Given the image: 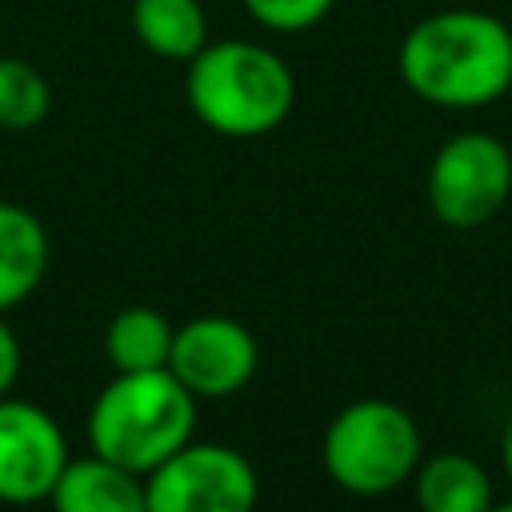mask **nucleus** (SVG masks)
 <instances>
[{
    "label": "nucleus",
    "mask_w": 512,
    "mask_h": 512,
    "mask_svg": "<svg viewBox=\"0 0 512 512\" xmlns=\"http://www.w3.org/2000/svg\"><path fill=\"white\" fill-rule=\"evenodd\" d=\"M192 116L220 136H264L280 128L296 104L288 60L256 40H208L184 76Z\"/></svg>",
    "instance_id": "obj_2"
},
{
    "label": "nucleus",
    "mask_w": 512,
    "mask_h": 512,
    "mask_svg": "<svg viewBox=\"0 0 512 512\" xmlns=\"http://www.w3.org/2000/svg\"><path fill=\"white\" fill-rule=\"evenodd\" d=\"M420 428L408 408L368 396L344 404L324 432V468L352 496H384L420 468Z\"/></svg>",
    "instance_id": "obj_4"
},
{
    "label": "nucleus",
    "mask_w": 512,
    "mask_h": 512,
    "mask_svg": "<svg viewBox=\"0 0 512 512\" xmlns=\"http://www.w3.org/2000/svg\"><path fill=\"white\" fill-rule=\"evenodd\" d=\"M132 32L160 60H192L208 44L200 0H132Z\"/></svg>",
    "instance_id": "obj_12"
},
{
    "label": "nucleus",
    "mask_w": 512,
    "mask_h": 512,
    "mask_svg": "<svg viewBox=\"0 0 512 512\" xmlns=\"http://www.w3.org/2000/svg\"><path fill=\"white\" fill-rule=\"evenodd\" d=\"M68 460H72L68 440L40 404L0 396V500L4 504L48 500Z\"/></svg>",
    "instance_id": "obj_8"
},
{
    "label": "nucleus",
    "mask_w": 512,
    "mask_h": 512,
    "mask_svg": "<svg viewBox=\"0 0 512 512\" xmlns=\"http://www.w3.org/2000/svg\"><path fill=\"white\" fill-rule=\"evenodd\" d=\"M400 80L436 108L468 112L512 88V28L484 8H444L416 20L396 52Z\"/></svg>",
    "instance_id": "obj_1"
},
{
    "label": "nucleus",
    "mask_w": 512,
    "mask_h": 512,
    "mask_svg": "<svg viewBox=\"0 0 512 512\" xmlns=\"http://www.w3.org/2000/svg\"><path fill=\"white\" fill-rule=\"evenodd\" d=\"M48 272V232L24 204L0 200V316L24 304Z\"/></svg>",
    "instance_id": "obj_10"
},
{
    "label": "nucleus",
    "mask_w": 512,
    "mask_h": 512,
    "mask_svg": "<svg viewBox=\"0 0 512 512\" xmlns=\"http://www.w3.org/2000/svg\"><path fill=\"white\" fill-rule=\"evenodd\" d=\"M412 476L420 512H488L496 504L492 476L464 452H440L424 460Z\"/></svg>",
    "instance_id": "obj_11"
},
{
    "label": "nucleus",
    "mask_w": 512,
    "mask_h": 512,
    "mask_svg": "<svg viewBox=\"0 0 512 512\" xmlns=\"http://www.w3.org/2000/svg\"><path fill=\"white\" fill-rule=\"evenodd\" d=\"M52 512H148L144 476L108 456L68 460L48 492Z\"/></svg>",
    "instance_id": "obj_9"
},
{
    "label": "nucleus",
    "mask_w": 512,
    "mask_h": 512,
    "mask_svg": "<svg viewBox=\"0 0 512 512\" xmlns=\"http://www.w3.org/2000/svg\"><path fill=\"white\" fill-rule=\"evenodd\" d=\"M196 396L168 372H116L88 412V444L96 456L148 476L160 460L192 440Z\"/></svg>",
    "instance_id": "obj_3"
},
{
    "label": "nucleus",
    "mask_w": 512,
    "mask_h": 512,
    "mask_svg": "<svg viewBox=\"0 0 512 512\" xmlns=\"http://www.w3.org/2000/svg\"><path fill=\"white\" fill-rule=\"evenodd\" d=\"M148 512H256L260 476L228 444L188 440L144 476Z\"/></svg>",
    "instance_id": "obj_6"
},
{
    "label": "nucleus",
    "mask_w": 512,
    "mask_h": 512,
    "mask_svg": "<svg viewBox=\"0 0 512 512\" xmlns=\"http://www.w3.org/2000/svg\"><path fill=\"white\" fill-rule=\"evenodd\" d=\"M500 456H504V472H508V480H512V416H508V428H504V448H500Z\"/></svg>",
    "instance_id": "obj_17"
},
{
    "label": "nucleus",
    "mask_w": 512,
    "mask_h": 512,
    "mask_svg": "<svg viewBox=\"0 0 512 512\" xmlns=\"http://www.w3.org/2000/svg\"><path fill=\"white\" fill-rule=\"evenodd\" d=\"M172 336L176 328L168 324L164 312L148 304H132L112 316L104 332V348L116 372H152V368H168Z\"/></svg>",
    "instance_id": "obj_13"
},
{
    "label": "nucleus",
    "mask_w": 512,
    "mask_h": 512,
    "mask_svg": "<svg viewBox=\"0 0 512 512\" xmlns=\"http://www.w3.org/2000/svg\"><path fill=\"white\" fill-rule=\"evenodd\" d=\"M512 196V152L492 132H456L428 164V208L448 228L488 224Z\"/></svg>",
    "instance_id": "obj_5"
},
{
    "label": "nucleus",
    "mask_w": 512,
    "mask_h": 512,
    "mask_svg": "<svg viewBox=\"0 0 512 512\" xmlns=\"http://www.w3.org/2000/svg\"><path fill=\"white\" fill-rule=\"evenodd\" d=\"M240 4L268 32H308L332 12L336 0H240Z\"/></svg>",
    "instance_id": "obj_15"
},
{
    "label": "nucleus",
    "mask_w": 512,
    "mask_h": 512,
    "mask_svg": "<svg viewBox=\"0 0 512 512\" xmlns=\"http://www.w3.org/2000/svg\"><path fill=\"white\" fill-rule=\"evenodd\" d=\"M488 512H512V500H504V504H492Z\"/></svg>",
    "instance_id": "obj_18"
},
{
    "label": "nucleus",
    "mask_w": 512,
    "mask_h": 512,
    "mask_svg": "<svg viewBox=\"0 0 512 512\" xmlns=\"http://www.w3.org/2000/svg\"><path fill=\"white\" fill-rule=\"evenodd\" d=\"M52 108V88L40 68L20 56H0V128L28 132Z\"/></svg>",
    "instance_id": "obj_14"
},
{
    "label": "nucleus",
    "mask_w": 512,
    "mask_h": 512,
    "mask_svg": "<svg viewBox=\"0 0 512 512\" xmlns=\"http://www.w3.org/2000/svg\"><path fill=\"white\" fill-rule=\"evenodd\" d=\"M16 376H20V340H16V332L8 328V320L0 316V396L12 392Z\"/></svg>",
    "instance_id": "obj_16"
},
{
    "label": "nucleus",
    "mask_w": 512,
    "mask_h": 512,
    "mask_svg": "<svg viewBox=\"0 0 512 512\" xmlns=\"http://www.w3.org/2000/svg\"><path fill=\"white\" fill-rule=\"evenodd\" d=\"M256 364H260V344L232 316H196L180 324L168 352V372L196 400L240 392L256 376Z\"/></svg>",
    "instance_id": "obj_7"
}]
</instances>
